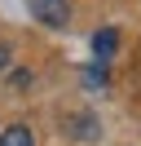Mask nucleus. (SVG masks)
I'll return each mask as SVG.
<instances>
[{
	"instance_id": "f257e3e1",
	"label": "nucleus",
	"mask_w": 141,
	"mask_h": 146,
	"mask_svg": "<svg viewBox=\"0 0 141 146\" xmlns=\"http://www.w3.org/2000/svg\"><path fill=\"white\" fill-rule=\"evenodd\" d=\"M31 5V18L44 27H66L70 22V0H26Z\"/></svg>"
},
{
	"instance_id": "7ed1b4c3",
	"label": "nucleus",
	"mask_w": 141,
	"mask_h": 146,
	"mask_svg": "<svg viewBox=\"0 0 141 146\" xmlns=\"http://www.w3.org/2000/svg\"><path fill=\"white\" fill-rule=\"evenodd\" d=\"M0 146H31V128L26 124H9L0 133Z\"/></svg>"
},
{
	"instance_id": "20e7f679",
	"label": "nucleus",
	"mask_w": 141,
	"mask_h": 146,
	"mask_svg": "<svg viewBox=\"0 0 141 146\" xmlns=\"http://www.w3.org/2000/svg\"><path fill=\"white\" fill-rule=\"evenodd\" d=\"M5 62H9V49H5V44H0V71H5Z\"/></svg>"
},
{
	"instance_id": "f03ea898",
	"label": "nucleus",
	"mask_w": 141,
	"mask_h": 146,
	"mask_svg": "<svg viewBox=\"0 0 141 146\" xmlns=\"http://www.w3.org/2000/svg\"><path fill=\"white\" fill-rule=\"evenodd\" d=\"M115 44H119V36H115L110 27H101V31L93 36V53H97V62H110V58H115Z\"/></svg>"
}]
</instances>
